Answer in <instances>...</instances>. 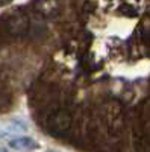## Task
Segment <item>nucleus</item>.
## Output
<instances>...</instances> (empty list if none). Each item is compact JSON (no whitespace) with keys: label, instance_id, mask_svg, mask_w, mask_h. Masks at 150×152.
<instances>
[{"label":"nucleus","instance_id":"1","mask_svg":"<svg viewBox=\"0 0 150 152\" xmlns=\"http://www.w3.org/2000/svg\"><path fill=\"white\" fill-rule=\"evenodd\" d=\"M28 125L21 120H8V122H0V137H8V135H17L28 132Z\"/></svg>","mask_w":150,"mask_h":152},{"label":"nucleus","instance_id":"2","mask_svg":"<svg viewBox=\"0 0 150 152\" xmlns=\"http://www.w3.org/2000/svg\"><path fill=\"white\" fill-rule=\"evenodd\" d=\"M9 146L15 151L20 152H30L40 148V143L33 140L32 137H17V138H12L9 142Z\"/></svg>","mask_w":150,"mask_h":152},{"label":"nucleus","instance_id":"3","mask_svg":"<svg viewBox=\"0 0 150 152\" xmlns=\"http://www.w3.org/2000/svg\"><path fill=\"white\" fill-rule=\"evenodd\" d=\"M70 123H71V117L68 116L67 113H56L52 116L50 119V126L56 131H65L70 128Z\"/></svg>","mask_w":150,"mask_h":152},{"label":"nucleus","instance_id":"4","mask_svg":"<svg viewBox=\"0 0 150 152\" xmlns=\"http://www.w3.org/2000/svg\"><path fill=\"white\" fill-rule=\"evenodd\" d=\"M8 28L12 35H23V32L28 29V18H24L21 15H17L15 18L9 20Z\"/></svg>","mask_w":150,"mask_h":152},{"label":"nucleus","instance_id":"5","mask_svg":"<svg viewBox=\"0 0 150 152\" xmlns=\"http://www.w3.org/2000/svg\"><path fill=\"white\" fill-rule=\"evenodd\" d=\"M0 152H8V149H6V148H2V146H0Z\"/></svg>","mask_w":150,"mask_h":152},{"label":"nucleus","instance_id":"6","mask_svg":"<svg viewBox=\"0 0 150 152\" xmlns=\"http://www.w3.org/2000/svg\"><path fill=\"white\" fill-rule=\"evenodd\" d=\"M9 2V0H0V5H2V3H8Z\"/></svg>","mask_w":150,"mask_h":152}]
</instances>
